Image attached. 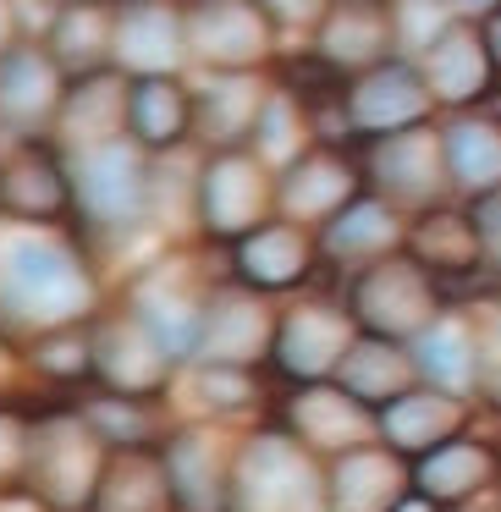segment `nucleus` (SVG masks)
<instances>
[{
  "label": "nucleus",
  "mask_w": 501,
  "mask_h": 512,
  "mask_svg": "<svg viewBox=\"0 0 501 512\" xmlns=\"http://www.w3.org/2000/svg\"><path fill=\"white\" fill-rule=\"evenodd\" d=\"M100 314V287L94 270L61 232H28L0 243V325H78Z\"/></svg>",
  "instance_id": "obj_1"
},
{
  "label": "nucleus",
  "mask_w": 501,
  "mask_h": 512,
  "mask_svg": "<svg viewBox=\"0 0 501 512\" xmlns=\"http://www.w3.org/2000/svg\"><path fill=\"white\" fill-rule=\"evenodd\" d=\"M105 457H111V446L94 435V424L78 413V402H45V408H34L28 490L50 512H89V496L100 485Z\"/></svg>",
  "instance_id": "obj_2"
},
{
  "label": "nucleus",
  "mask_w": 501,
  "mask_h": 512,
  "mask_svg": "<svg viewBox=\"0 0 501 512\" xmlns=\"http://www.w3.org/2000/svg\"><path fill=\"white\" fill-rule=\"evenodd\" d=\"M155 155L133 138H111L100 149L72 155V193H78V221L89 232H133L155 215Z\"/></svg>",
  "instance_id": "obj_3"
},
{
  "label": "nucleus",
  "mask_w": 501,
  "mask_h": 512,
  "mask_svg": "<svg viewBox=\"0 0 501 512\" xmlns=\"http://www.w3.org/2000/svg\"><path fill=\"white\" fill-rule=\"evenodd\" d=\"M0 221L28 226V232H67L78 221L72 155L56 138L0 144Z\"/></svg>",
  "instance_id": "obj_4"
},
{
  "label": "nucleus",
  "mask_w": 501,
  "mask_h": 512,
  "mask_svg": "<svg viewBox=\"0 0 501 512\" xmlns=\"http://www.w3.org/2000/svg\"><path fill=\"white\" fill-rule=\"evenodd\" d=\"M226 512H325V479H314L309 446L287 430H259L237 446Z\"/></svg>",
  "instance_id": "obj_5"
},
{
  "label": "nucleus",
  "mask_w": 501,
  "mask_h": 512,
  "mask_svg": "<svg viewBox=\"0 0 501 512\" xmlns=\"http://www.w3.org/2000/svg\"><path fill=\"white\" fill-rule=\"evenodd\" d=\"M270 204H276V188L254 149H204L199 171H193V215H199L204 237L237 243L270 221Z\"/></svg>",
  "instance_id": "obj_6"
},
{
  "label": "nucleus",
  "mask_w": 501,
  "mask_h": 512,
  "mask_svg": "<svg viewBox=\"0 0 501 512\" xmlns=\"http://www.w3.org/2000/svg\"><path fill=\"white\" fill-rule=\"evenodd\" d=\"M435 303H441L435 276L419 259H402V254H380L353 281V320L369 336H386V342L424 336L435 325Z\"/></svg>",
  "instance_id": "obj_7"
},
{
  "label": "nucleus",
  "mask_w": 501,
  "mask_h": 512,
  "mask_svg": "<svg viewBox=\"0 0 501 512\" xmlns=\"http://www.w3.org/2000/svg\"><path fill=\"white\" fill-rule=\"evenodd\" d=\"M188 61L210 72H254L276 45V23L259 0H182Z\"/></svg>",
  "instance_id": "obj_8"
},
{
  "label": "nucleus",
  "mask_w": 501,
  "mask_h": 512,
  "mask_svg": "<svg viewBox=\"0 0 501 512\" xmlns=\"http://www.w3.org/2000/svg\"><path fill=\"white\" fill-rule=\"evenodd\" d=\"M171 380H177V358L144 331L127 303L94 314V386L122 397H166Z\"/></svg>",
  "instance_id": "obj_9"
},
{
  "label": "nucleus",
  "mask_w": 501,
  "mask_h": 512,
  "mask_svg": "<svg viewBox=\"0 0 501 512\" xmlns=\"http://www.w3.org/2000/svg\"><path fill=\"white\" fill-rule=\"evenodd\" d=\"M347 122L364 138H397L413 133V127L430 122L435 94L424 83V67H408V61H380L375 72H358L342 94Z\"/></svg>",
  "instance_id": "obj_10"
},
{
  "label": "nucleus",
  "mask_w": 501,
  "mask_h": 512,
  "mask_svg": "<svg viewBox=\"0 0 501 512\" xmlns=\"http://www.w3.org/2000/svg\"><path fill=\"white\" fill-rule=\"evenodd\" d=\"M61 100H67V78L45 56V45L28 34L12 56L0 61V144H12V138H50Z\"/></svg>",
  "instance_id": "obj_11"
},
{
  "label": "nucleus",
  "mask_w": 501,
  "mask_h": 512,
  "mask_svg": "<svg viewBox=\"0 0 501 512\" xmlns=\"http://www.w3.org/2000/svg\"><path fill=\"white\" fill-rule=\"evenodd\" d=\"M353 309H336V303L314 298V303H298L276 320V347H270V364L281 369L287 380L298 386H314V380L336 375V364L347 358V347L358 342L347 331Z\"/></svg>",
  "instance_id": "obj_12"
},
{
  "label": "nucleus",
  "mask_w": 501,
  "mask_h": 512,
  "mask_svg": "<svg viewBox=\"0 0 501 512\" xmlns=\"http://www.w3.org/2000/svg\"><path fill=\"white\" fill-rule=\"evenodd\" d=\"M391 45H397L391 0H336L325 12V23L314 28V50H320V67L331 78L375 72L380 61H391Z\"/></svg>",
  "instance_id": "obj_13"
},
{
  "label": "nucleus",
  "mask_w": 501,
  "mask_h": 512,
  "mask_svg": "<svg viewBox=\"0 0 501 512\" xmlns=\"http://www.w3.org/2000/svg\"><path fill=\"white\" fill-rule=\"evenodd\" d=\"M182 61H188L182 0H122L116 6V72L155 78V72H182Z\"/></svg>",
  "instance_id": "obj_14"
},
{
  "label": "nucleus",
  "mask_w": 501,
  "mask_h": 512,
  "mask_svg": "<svg viewBox=\"0 0 501 512\" xmlns=\"http://www.w3.org/2000/svg\"><path fill=\"white\" fill-rule=\"evenodd\" d=\"M276 347V320L265 309V292L248 287H221L204 303V331H199V364H248Z\"/></svg>",
  "instance_id": "obj_15"
},
{
  "label": "nucleus",
  "mask_w": 501,
  "mask_h": 512,
  "mask_svg": "<svg viewBox=\"0 0 501 512\" xmlns=\"http://www.w3.org/2000/svg\"><path fill=\"white\" fill-rule=\"evenodd\" d=\"M364 193V171H353L331 144H314L303 149L298 160L281 166V182H276V204L287 210V221H331L336 210Z\"/></svg>",
  "instance_id": "obj_16"
},
{
  "label": "nucleus",
  "mask_w": 501,
  "mask_h": 512,
  "mask_svg": "<svg viewBox=\"0 0 501 512\" xmlns=\"http://www.w3.org/2000/svg\"><path fill=\"white\" fill-rule=\"evenodd\" d=\"M89 512H182L166 446H111Z\"/></svg>",
  "instance_id": "obj_17"
},
{
  "label": "nucleus",
  "mask_w": 501,
  "mask_h": 512,
  "mask_svg": "<svg viewBox=\"0 0 501 512\" xmlns=\"http://www.w3.org/2000/svg\"><path fill=\"white\" fill-rule=\"evenodd\" d=\"M127 72H94V78H72L67 83V100L56 111V138L67 155H83V149H100L111 138H127Z\"/></svg>",
  "instance_id": "obj_18"
},
{
  "label": "nucleus",
  "mask_w": 501,
  "mask_h": 512,
  "mask_svg": "<svg viewBox=\"0 0 501 512\" xmlns=\"http://www.w3.org/2000/svg\"><path fill=\"white\" fill-rule=\"evenodd\" d=\"M314 270V237L298 221H265L232 243V276L248 292H292Z\"/></svg>",
  "instance_id": "obj_19"
},
{
  "label": "nucleus",
  "mask_w": 501,
  "mask_h": 512,
  "mask_svg": "<svg viewBox=\"0 0 501 512\" xmlns=\"http://www.w3.org/2000/svg\"><path fill=\"white\" fill-rule=\"evenodd\" d=\"M496 78L501 72L474 23H446L424 45V83H430L435 105H474L496 89Z\"/></svg>",
  "instance_id": "obj_20"
},
{
  "label": "nucleus",
  "mask_w": 501,
  "mask_h": 512,
  "mask_svg": "<svg viewBox=\"0 0 501 512\" xmlns=\"http://www.w3.org/2000/svg\"><path fill=\"white\" fill-rule=\"evenodd\" d=\"M127 138L144 155H177L193 138V89L182 72H155V78L127 83Z\"/></svg>",
  "instance_id": "obj_21"
},
{
  "label": "nucleus",
  "mask_w": 501,
  "mask_h": 512,
  "mask_svg": "<svg viewBox=\"0 0 501 512\" xmlns=\"http://www.w3.org/2000/svg\"><path fill=\"white\" fill-rule=\"evenodd\" d=\"M287 435L298 446H309V452H336L342 457V452H353V446H364L369 408L353 397V391L314 380V386H298L287 397Z\"/></svg>",
  "instance_id": "obj_22"
},
{
  "label": "nucleus",
  "mask_w": 501,
  "mask_h": 512,
  "mask_svg": "<svg viewBox=\"0 0 501 512\" xmlns=\"http://www.w3.org/2000/svg\"><path fill=\"white\" fill-rule=\"evenodd\" d=\"M127 309L144 320V331L155 336L160 347H166L171 358H193L199 353V331H204V303H210V292H188V287H177V281H166V265H155V270H144V276L127 287Z\"/></svg>",
  "instance_id": "obj_23"
},
{
  "label": "nucleus",
  "mask_w": 501,
  "mask_h": 512,
  "mask_svg": "<svg viewBox=\"0 0 501 512\" xmlns=\"http://www.w3.org/2000/svg\"><path fill=\"white\" fill-rule=\"evenodd\" d=\"M265 94L254 72H210V83L193 89V138H204V149H248Z\"/></svg>",
  "instance_id": "obj_24"
},
{
  "label": "nucleus",
  "mask_w": 501,
  "mask_h": 512,
  "mask_svg": "<svg viewBox=\"0 0 501 512\" xmlns=\"http://www.w3.org/2000/svg\"><path fill=\"white\" fill-rule=\"evenodd\" d=\"M166 463H171V485H177L182 512H226L232 496V463L237 452H226L215 441V430H171L166 441Z\"/></svg>",
  "instance_id": "obj_25"
},
{
  "label": "nucleus",
  "mask_w": 501,
  "mask_h": 512,
  "mask_svg": "<svg viewBox=\"0 0 501 512\" xmlns=\"http://www.w3.org/2000/svg\"><path fill=\"white\" fill-rule=\"evenodd\" d=\"M116 6H61V12H50L39 45H45V56L61 67L67 83L116 67Z\"/></svg>",
  "instance_id": "obj_26"
},
{
  "label": "nucleus",
  "mask_w": 501,
  "mask_h": 512,
  "mask_svg": "<svg viewBox=\"0 0 501 512\" xmlns=\"http://www.w3.org/2000/svg\"><path fill=\"white\" fill-rule=\"evenodd\" d=\"M408 490V468L386 446H353L331 463L325 479V512H391Z\"/></svg>",
  "instance_id": "obj_27"
},
{
  "label": "nucleus",
  "mask_w": 501,
  "mask_h": 512,
  "mask_svg": "<svg viewBox=\"0 0 501 512\" xmlns=\"http://www.w3.org/2000/svg\"><path fill=\"white\" fill-rule=\"evenodd\" d=\"M468 402L457 391H402L397 402L380 408V435L391 452L402 457H424L435 446H446L452 435H463Z\"/></svg>",
  "instance_id": "obj_28"
},
{
  "label": "nucleus",
  "mask_w": 501,
  "mask_h": 512,
  "mask_svg": "<svg viewBox=\"0 0 501 512\" xmlns=\"http://www.w3.org/2000/svg\"><path fill=\"white\" fill-rule=\"evenodd\" d=\"M490 479H501V452H496L490 441H474V435H452L446 446L424 452L419 468H413V485H419V496L441 501V507L468 501L474 490H485Z\"/></svg>",
  "instance_id": "obj_29"
},
{
  "label": "nucleus",
  "mask_w": 501,
  "mask_h": 512,
  "mask_svg": "<svg viewBox=\"0 0 501 512\" xmlns=\"http://www.w3.org/2000/svg\"><path fill=\"white\" fill-rule=\"evenodd\" d=\"M23 358H28L34 386H50V391H83V386H94V320L28 331L23 336Z\"/></svg>",
  "instance_id": "obj_30"
},
{
  "label": "nucleus",
  "mask_w": 501,
  "mask_h": 512,
  "mask_svg": "<svg viewBox=\"0 0 501 512\" xmlns=\"http://www.w3.org/2000/svg\"><path fill=\"white\" fill-rule=\"evenodd\" d=\"M413 369L419 364H413L397 342H386V336H358V342L347 347V358L336 364V386L353 391L364 408H386L402 391H413Z\"/></svg>",
  "instance_id": "obj_31"
},
{
  "label": "nucleus",
  "mask_w": 501,
  "mask_h": 512,
  "mask_svg": "<svg viewBox=\"0 0 501 512\" xmlns=\"http://www.w3.org/2000/svg\"><path fill=\"white\" fill-rule=\"evenodd\" d=\"M369 177L375 188L386 193V204H430L435 199V144H430V127H413V133L397 138H380L375 160H369Z\"/></svg>",
  "instance_id": "obj_32"
},
{
  "label": "nucleus",
  "mask_w": 501,
  "mask_h": 512,
  "mask_svg": "<svg viewBox=\"0 0 501 512\" xmlns=\"http://www.w3.org/2000/svg\"><path fill=\"white\" fill-rule=\"evenodd\" d=\"M441 166L474 199L501 193V127L485 116H457L441 138Z\"/></svg>",
  "instance_id": "obj_33"
},
{
  "label": "nucleus",
  "mask_w": 501,
  "mask_h": 512,
  "mask_svg": "<svg viewBox=\"0 0 501 512\" xmlns=\"http://www.w3.org/2000/svg\"><path fill=\"white\" fill-rule=\"evenodd\" d=\"M78 413L94 424L105 446H160V397H122V391H105V386H83L72 391Z\"/></svg>",
  "instance_id": "obj_34"
},
{
  "label": "nucleus",
  "mask_w": 501,
  "mask_h": 512,
  "mask_svg": "<svg viewBox=\"0 0 501 512\" xmlns=\"http://www.w3.org/2000/svg\"><path fill=\"white\" fill-rule=\"evenodd\" d=\"M413 259L424 270H474L485 265V248H479V226L463 210H424L413 226Z\"/></svg>",
  "instance_id": "obj_35"
},
{
  "label": "nucleus",
  "mask_w": 501,
  "mask_h": 512,
  "mask_svg": "<svg viewBox=\"0 0 501 512\" xmlns=\"http://www.w3.org/2000/svg\"><path fill=\"white\" fill-rule=\"evenodd\" d=\"M391 237H397V215H391V204L358 193L347 210H336L331 221H325L320 243H325L331 259H380L391 248Z\"/></svg>",
  "instance_id": "obj_36"
},
{
  "label": "nucleus",
  "mask_w": 501,
  "mask_h": 512,
  "mask_svg": "<svg viewBox=\"0 0 501 512\" xmlns=\"http://www.w3.org/2000/svg\"><path fill=\"white\" fill-rule=\"evenodd\" d=\"M413 364H419L441 391H457V397H463V386H474V342H468L457 325H430V331L419 336Z\"/></svg>",
  "instance_id": "obj_37"
},
{
  "label": "nucleus",
  "mask_w": 501,
  "mask_h": 512,
  "mask_svg": "<svg viewBox=\"0 0 501 512\" xmlns=\"http://www.w3.org/2000/svg\"><path fill=\"white\" fill-rule=\"evenodd\" d=\"M193 402L215 419H232L259 402V380L248 364H199L193 369Z\"/></svg>",
  "instance_id": "obj_38"
},
{
  "label": "nucleus",
  "mask_w": 501,
  "mask_h": 512,
  "mask_svg": "<svg viewBox=\"0 0 501 512\" xmlns=\"http://www.w3.org/2000/svg\"><path fill=\"white\" fill-rule=\"evenodd\" d=\"M28 441H34V408H0V496L28 485Z\"/></svg>",
  "instance_id": "obj_39"
},
{
  "label": "nucleus",
  "mask_w": 501,
  "mask_h": 512,
  "mask_svg": "<svg viewBox=\"0 0 501 512\" xmlns=\"http://www.w3.org/2000/svg\"><path fill=\"white\" fill-rule=\"evenodd\" d=\"M28 391H34V375L23 358V336H12V325H0V408H28Z\"/></svg>",
  "instance_id": "obj_40"
},
{
  "label": "nucleus",
  "mask_w": 501,
  "mask_h": 512,
  "mask_svg": "<svg viewBox=\"0 0 501 512\" xmlns=\"http://www.w3.org/2000/svg\"><path fill=\"white\" fill-rule=\"evenodd\" d=\"M474 386L485 391L490 402H501V320H490L485 331L474 336Z\"/></svg>",
  "instance_id": "obj_41"
},
{
  "label": "nucleus",
  "mask_w": 501,
  "mask_h": 512,
  "mask_svg": "<svg viewBox=\"0 0 501 512\" xmlns=\"http://www.w3.org/2000/svg\"><path fill=\"white\" fill-rule=\"evenodd\" d=\"M276 28H320L336 0H259Z\"/></svg>",
  "instance_id": "obj_42"
},
{
  "label": "nucleus",
  "mask_w": 501,
  "mask_h": 512,
  "mask_svg": "<svg viewBox=\"0 0 501 512\" xmlns=\"http://www.w3.org/2000/svg\"><path fill=\"white\" fill-rule=\"evenodd\" d=\"M479 226V248H485V265H501V193H485L474 210Z\"/></svg>",
  "instance_id": "obj_43"
},
{
  "label": "nucleus",
  "mask_w": 501,
  "mask_h": 512,
  "mask_svg": "<svg viewBox=\"0 0 501 512\" xmlns=\"http://www.w3.org/2000/svg\"><path fill=\"white\" fill-rule=\"evenodd\" d=\"M28 39V28H23V6L17 0H0V61L12 56L17 45Z\"/></svg>",
  "instance_id": "obj_44"
},
{
  "label": "nucleus",
  "mask_w": 501,
  "mask_h": 512,
  "mask_svg": "<svg viewBox=\"0 0 501 512\" xmlns=\"http://www.w3.org/2000/svg\"><path fill=\"white\" fill-rule=\"evenodd\" d=\"M479 34H485V45H490V61H496V72H501V12L479 17Z\"/></svg>",
  "instance_id": "obj_45"
},
{
  "label": "nucleus",
  "mask_w": 501,
  "mask_h": 512,
  "mask_svg": "<svg viewBox=\"0 0 501 512\" xmlns=\"http://www.w3.org/2000/svg\"><path fill=\"white\" fill-rule=\"evenodd\" d=\"M391 512H441V501H430V496H419V490H413V496H402Z\"/></svg>",
  "instance_id": "obj_46"
},
{
  "label": "nucleus",
  "mask_w": 501,
  "mask_h": 512,
  "mask_svg": "<svg viewBox=\"0 0 501 512\" xmlns=\"http://www.w3.org/2000/svg\"><path fill=\"white\" fill-rule=\"evenodd\" d=\"M452 12H479V17H490V12H501V0H446Z\"/></svg>",
  "instance_id": "obj_47"
},
{
  "label": "nucleus",
  "mask_w": 501,
  "mask_h": 512,
  "mask_svg": "<svg viewBox=\"0 0 501 512\" xmlns=\"http://www.w3.org/2000/svg\"><path fill=\"white\" fill-rule=\"evenodd\" d=\"M61 6H116V0H50V12H61Z\"/></svg>",
  "instance_id": "obj_48"
}]
</instances>
